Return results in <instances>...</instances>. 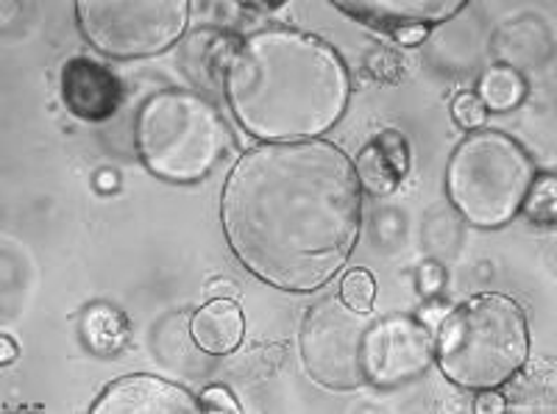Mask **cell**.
<instances>
[{
    "instance_id": "6da1fadb",
    "label": "cell",
    "mask_w": 557,
    "mask_h": 414,
    "mask_svg": "<svg viewBox=\"0 0 557 414\" xmlns=\"http://www.w3.org/2000/svg\"><path fill=\"white\" fill-rule=\"evenodd\" d=\"M221 226L251 276L282 292H315L360 242L355 162L326 139L257 145L228 170Z\"/></svg>"
},
{
    "instance_id": "7a4b0ae2",
    "label": "cell",
    "mask_w": 557,
    "mask_h": 414,
    "mask_svg": "<svg viewBox=\"0 0 557 414\" xmlns=\"http://www.w3.org/2000/svg\"><path fill=\"white\" fill-rule=\"evenodd\" d=\"M235 120L260 142L321 139L346 114L351 76L330 42L262 28L237 42L223 73Z\"/></svg>"
},
{
    "instance_id": "3957f363",
    "label": "cell",
    "mask_w": 557,
    "mask_h": 414,
    "mask_svg": "<svg viewBox=\"0 0 557 414\" xmlns=\"http://www.w3.org/2000/svg\"><path fill=\"white\" fill-rule=\"evenodd\" d=\"M530 356L527 314L510 296L485 292L446 314L437 334V367L462 389H496L513 381Z\"/></svg>"
},
{
    "instance_id": "277c9868",
    "label": "cell",
    "mask_w": 557,
    "mask_h": 414,
    "mask_svg": "<svg viewBox=\"0 0 557 414\" xmlns=\"http://www.w3.org/2000/svg\"><path fill=\"white\" fill-rule=\"evenodd\" d=\"M134 145L148 173L171 184H196L228 151V128L215 103L187 89H168L139 106Z\"/></svg>"
},
{
    "instance_id": "5b68a950",
    "label": "cell",
    "mask_w": 557,
    "mask_h": 414,
    "mask_svg": "<svg viewBox=\"0 0 557 414\" xmlns=\"http://www.w3.org/2000/svg\"><path fill=\"white\" fill-rule=\"evenodd\" d=\"M535 162L502 131L480 128L455 148L446 167V192L457 212L476 228H502L524 206Z\"/></svg>"
},
{
    "instance_id": "8992f818",
    "label": "cell",
    "mask_w": 557,
    "mask_h": 414,
    "mask_svg": "<svg viewBox=\"0 0 557 414\" xmlns=\"http://www.w3.org/2000/svg\"><path fill=\"white\" fill-rule=\"evenodd\" d=\"M190 0H78L76 14L87 42L114 59L159 57L190 23Z\"/></svg>"
},
{
    "instance_id": "52a82bcc",
    "label": "cell",
    "mask_w": 557,
    "mask_h": 414,
    "mask_svg": "<svg viewBox=\"0 0 557 414\" xmlns=\"http://www.w3.org/2000/svg\"><path fill=\"white\" fill-rule=\"evenodd\" d=\"M368 317L348 309L341 298H323L305 314L298 328V351L310 378L330 389L366 387L362 337Z\"/></svg>"
},
{
    "instance_id": "ba28073f",
    "label": "cell",
    "mask_w": 557,
    "mask_h": 414,
    "mask_svg": "<svg viewBox=\"0 0 557 414\" xmlns=\"http://www.w3.org/2000/svg\"><path fill=\"white\" fill-rule=\"evenodd\" d=\"M362 376L380 389L401 387L424 376L435 359V337L418 317H382L362 337Z\"/></svg>"
},
{
    "instance_id": "9c48e42d",
    "label": "cell",
    "mask_w": 557,
    "mask_h": 414,
    "mask_svg": "<svg viewBox=\"0 0 557 414\" xmlns=\"http://www.w3.org/2000/svg\"><path fill=\"white\" fill-rule=\"evenodd\" d=\"M92 414H198L201 401L182 384L134 373L103 389L89 409Z\"/></svg>"
},
{
    "instance_id": "30bf717a",
    "label": "cell",
    "mask_w": 557,
    "mask_h": 414,
    "mask_svg": "<svg viewBox=\"0 0 557 414\" xmlns=\"http://www.w3.org/2000/svg\"><path fill=\"white\" fill-rule=\"evenodd\" d=\"M62 101L84 123H107L123 103V81L107 64L73 57L62 67Z\"/></svg>"
},
{
    "instance_id": "8fae6325",
    "label": "cell",
    "mask_w": 557,
    "mask_h": 414,
    "mask_svg": "<svg viewBox=\"0 0 557 414\" xmlns=\"http://www.w3.org/2000/svg\"><path fill=\"white\" fill-rule=\"evenodd\" d=\"M346 17L380 34H399L416 26H437L466 9V0H335Z\"/></svg>"
},
{
    "instance_id": "7c38bea8",
    "label": "cell",
    "mask_w": 557,
    "mask_h": 414,
    "mask_svg": "<svg viewBox=\"0 0 557 414\" xmlns=\"http://www.w3.org/2000/svg\"><path fill=\"white\" fill-rule=\"evenodd\" d=\"M360 187L371 195H391L410 173V142L396 128L376 134L355 162Z\"/></svg>"
},
{
    "instance_id": "4fadbf2b",
    "label": "cell",
    "mask_w": 557,
    "mask_h": 414,
    "mask_svg": "<svg viewBox=\"0 0 557 414\" xmlns=\"http://www.w3.org/2000/svg\"><path fill=\"white\" fill-rule=\"evenodd\" d=\"M193 342L203 353L212 356H226L237 351L246 334V317L235 298H212L203 303L190 321Z\"/></svg>"
},
{
    "instance_id": "5bb4252c",
    "label": "cell",
    "mask_w": 557,
    "mask_h": 414,
    "mask_svg": "<svg viewBox=\"0 0 557 414\" xmlns=\"http://www.w3.org/2000/svg\"><path fill=\"white\" fill-rule=\"evenodd\" d=\"M237 42L232 34L212 32V28H201L198 34H193L190 42L184 45L182 51V64L187 70V76L203 89H215L218 81L223 84V73H226V64L235 53Z\"/></svg>"
},
{
    "instance_id": "9a60e30c",
    "label": "cell",
    "mask_w": 557,
    "mask_h": 414,
    "mask_svg": "<svg viewBox=\"0 0 557 414\" xmlns=\"http://www.w3.org/2000/svg\"><path fill=\"white\" fill-rule=\"evenodd\" d=\"M82 339L84 346L98 356H114L128 346L132 328L128 317L121 309L109 306V303H92L82 314Z\"/></svg>"
},
{
    "instance_id": "2e32d148",
    "label": "cell",
    "mask_w": 557,
    "mask_h": 414,
    "mask_svg": "<svg viewBox=\"0 0 557 414\" xmlns=\"http://www.w3.org/2000/svg\"><path fill=\"white\" fill-rule=\"evenodd\" d=\"M485 109L494 112H510L519 106L527 98V84L519 70L507 67V64H496L482 76L480 95H476Z\"/></svg>"
},
{
    "instance_id": "e0dca14e",
    "label": "cell",
    "mask_w": 557,
    "mask_h": 414,
    "mask_svg": "<svg viewBox=\"0 0 557 414\" xmlns=\"http://www.w3.org/2000/svg\"><path fill=\"white\" fill-rule=\"evenodd\" d=\"M524 214L535 226H555L557 217V178L555 173H544L530 184V192L524 198Z\"/></svg>"
},
{
    "instance_id": "ac0fdd59",
    "label": "cell",
    "mask_w": 557,
    "mask_h": 414,
    "mask_svg": "<svg viewBox=\"0 0 557 414\" xmlns=\"http://www.w3.org/2000/svg\"><path fill=\"white\" fill-rule=\"evenodd\" d=\"M341 301L346 303L348 309H355V312L368 314L374 309L376 301V281L374 273L371 271H348L341 281Z\"/></svg>"
},
{
    "instance_id": "d6986e66",
    "label": "cell",
    "mask_w": 557,
    "mask_h": 414,
    "mask_svg": "<svg viewBox=\"0 0 557 414\" xmlns=\"http://www.w3.org/2000/svg\"><path fill=\"white\" fill-rule=\"evenodd\" d=\"M451 114H455L457 126L469 128V131H480L487 120V109L482 106V101L474 92H460L451 103Z\"/></svg>"
},
{
    "instance_id": "ffe728a7",
    "label": "cell",
    "mask_w": 557,
    "mask_h": 414,
    "mask_svg": "<svg viewBox=\"0 0 557 414\" xmlns=\"http://www.w3.org/2000/svg\"><path fill=\"white\" fill-rule=\"evenodd\" d=\"M416 287H418V292L426 298V301H432V298H437L441 292H444L446 271L437 262L421 264V267H418V276H416Z\"/></svg>"
},
{
    "instance_id": "44dd1931",
    "label": "cell",
    "mask_w": 557,
    "mask_h": 414,
    "mask_svg": "<svg viewBox=\"0 0 557 414\" xmlns=\"http://www.w3.org/2000/svg\"><path fill=\"white\" fill-rule=\"evenodd\" d=\"M198 401H201L203 412H243L240 403L235 401V396L226 387H209Z\"/></svg>"
},
{
    "instance_id": "7402d4cb",
    "label": "cell",
    "mask_w": 557,
    "mask_h": 414,
    "mask_svg": "<svg viewBox=\"0 0 557 414\" xmlns=\"http://www.w3.org/2000/svg\"><path fill=\"white\" fill-rule=\"evenodd\" d=\"M368 70H371L376 78H382V81H391V78L399 76V62H396V57H391L387 51H380L376 57L368 59Z\"/></svg>"
},
{
    "instance_id": "603a6c76",
    "label": "cell",
    "mask_w": 557,
    "mask_h": 414,
    "mask_svg": "<svg viewBox=\"0 0 557 414\" xmlns=\"http://www.w3.org/2000/svg\"><path fill=\"white\" fill-rule=\"evenodd\" d=\"M507 409V401L502 392L496 389H480V396L474 401V412L476 414H502Z\"/></svg>"
},
{
    "instance_id": "cb8c5ba5",
    "label": "cell",
    "mask_w": 557,
    "mask_h": 414,
    "mask_svg": "<svg viewBox=\"0 0 557 414\" xmlns=\"http://www.w3.org/2000/svg\"><path fill=\"white\" fill-rule=\"evenodd\" d=\"M449 312H451L449 303H441L437 298H432V303H426V306L418 312V321L424 323L426 328H437L446 321V314Z\"/></svg>"
},
{
    "instance_id": "d4e9b609",
    "label": "cell",
    "mask_w": 557,
    "mask_h": 414,
    "mask_svg": "<svg viewBox=\"0 0 557 414\" xmlns=\"http://www.w3.org/2000/svg\"><path fill=\"white\" fill-rule=\"evenodd\" d=\"M240 296V287L228 278H212L207 284V298H237Z\"/></svg>"
},
{
    "instance_id": "484cf974",
    "label": "cell",
    "mask_w": 557,
    "mask_h": 414,
    "mask_svg": "<svg viewBox=\"0 0 557 414\" xmlns=\"http://www.w3.org/2000/svg\"><path fill=\"white\" fill-rule=\"evenodd\" d=\"M426 37H430V28H426V26L405 28V32L393 34V39H396V42H401V45H407V48H410V45H421Z\"/></svg>"
},
{
    "instance_id": "4316f807",
    "label": "cell",
    "mask_w": 557,
    "mask_h": 414,
    "mask_svg": "<svg viewBox=\"0 0 557 414\" xmlns=\"http://www.w3.org/2000/svg\"><path fill=\"white\" fill-rule=\"evenodd\" d=\"M14 359H17V342H14L9 334H3V337H0V364H3V367H9Z\"/></svg>"
}]
</instances>
